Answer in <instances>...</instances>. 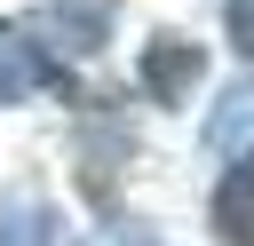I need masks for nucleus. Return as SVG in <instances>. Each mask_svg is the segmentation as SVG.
Masks as SVG:
<instances>
[{
    "instance_id": "7ed1b4c3",
    "label": "nucleus",
    "mask_w": 254,
    "mask_h": 246,
    "mask_svg": "<svg viewBox=\"0 0 254 246\" xmlns=\"http://www.w3.org/2000/svg\"><path fill=\"white\" fill-rule=\"evenodd\" d=\"M48 79H64L56 56H40L32 40H0V103H24V95L48 87Z\"/></svg>"
},
{
    "instance_id": "20e7f679",
    "label": "nucleus",
    "mask_w": 254,
    "mask_h": 246,
    "mask_svg": "<svg viewBox=\"0 0 254 246\" xmlns=\"http://www.w3.org/2000/svg\"><path fill=\"white\" fill-rule=\"evenodd\" d=\"M206 143H214V151H230V159H246V151H254V79H238V87L214 103Z\"/></svg>"
},
{
    "instance_id": "f03ea898",
    "label": "nucleus",
    "mask_w": 254,
    "mask_h": 246,
    "mask_svg": "<svg viewBox=\"0 0 254 246\" xmlns=\"http://www.w3.org/2000/svg\"><path fill=\"white\" fill-rule=\"evenodd\" d=\"M214 230H222V246H254V151L222 175V190H214Z\"/></svg>"
},
{
    "instance_id": "39448f33",
    "label": "nucleus",
    "mask_w": 254,
    "mask_h": 246,
    "mask_svg": "<svg viewBox=\"0 0 254 246\" xmlns=\"http://www.w3.org/2000/svg\"><path fill=\"white\" fill-rule=\"evenodd\" d=\"M0 246H56V214H48L40 198H16V206L0 214Z\"/></svg>"
},
{
    "instance_id": "423d86ee",
    "label": "nucleus",
    "mask_w": 254,
    "mask_h": 246,
    "mask_svg": "<svg viewBox=\"0 0 254 246\" xmlns=\"http://www.w3.org/2000/svg\"><path fill=\"white\" fill-rule=\"evenodd\" d=\"M56 32H71V48H103L111 8H103V0H64V8H56Z\"/></svg>"
},
{
    "instance_id": "0eeeda50",
    "label": "nucleus",
    "mask_w": 254,
    "mask_h": 246,
    "mask_svg": "<svg viewBox=\"0 0 254 246\" xmlns=\"http://www.w3.org/2000/svg\"><path fill=\"white\" fill-rule=\"evenodd\" d=\"M230 40L254 56V0H230Z\"/></svg>"
},
{
    "instance_id": "f257e3e1",
    "label": "nucleus",
    "mask_w": 254,
    "mask_h": 246,
    "mask_svg": "<svg viewBox=\"0 0 254 246\" xmlns=\"http://www.w3.org/2000/svg\"><path fill=\"white\" fill-rule=\"evenodd\" d=\"M198 79H206V48H198V40H151V48H143V87H151V103H190Z\"/></svg>"
}]
</instances>
